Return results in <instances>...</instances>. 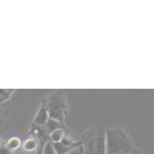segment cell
Listing matches in <instances>:
<instances>
[{
	"instance_id": "2",
	"label": "cell",
	"mask_w": 154,
	"mask_h": 154,
	"mask_svg": "<svg viewBox=\"0 0 154 154\" xmlns=\"http://www.w3.org/2000/svg\"><path fill=\"white\" fill-rule=\"evenodd\" d=\"M84 154H106L105 129L94 127L80 140Z\"/></svg>"
},
{
	"instance_id": "10",
	"label": "cell",
	"mask_w": 154,
	"mask_h": 154,
	"mask_svg": "<svg viewBox=\"0 0 154 154\" xmlns=\"http://www.w3.org/2000/svg\"><path fill=\"white\" fill-rule=\"evenodd\" d=\"M44 128L45 129V131H47L48 134H50L51 132H53L54 131L57 130V129H60V128H64L66 129L65 125L61 123L60 122L58 121H55V120H53V119H50L47 121V122L45 123V125L44 126Z\"/></svg>"
},
{
	"instance_id": "7",
	"label": "cell",
	"mask_w": 154,
	"mask_h": 154,
	"mask_svg": "<svg viewBox=\"0 0 154 154\" xmlns=\"http://www.w3.org/2000/svg\"><path fill=\"white\" fill-rule=\"evenodd\" d=\"M2 142L12 154H16L19 149H21L23 140L17 136H11L7 140H2Z\"/></svg>"
},
{
	"instance_id": "1",
	"label": "cell",
	"mask_w": 154,
	"mask_h": 154,
	"mask_svg": "<svg viewBox=\"0 0 154 154\" xmlns=\"http://www.w3.org/2000/svg\"><path fill=\"white\" fill-rule=\"evenodd\" d=\"M106 154H131L137 149L126 132L121 126L105 129Z\"/></svg>"
},
{
	"instance_id": "11",
	"label": "cell",
	"mask_w": 154,
	"mask_h": 154,
	"mask_svg": "<svg viewBox=\"0 0 154 154\" xmlns=\"http://www.w3.org/2000/svg\"><path fill=\"white\" fill-rule=\"evenodd\" d=\"M15 90H5V89H0V106L7 103L11 95L14 94Z\"/></svg>"
},
{
	"instance_id": "13",
	"label": "cell",
	"mask_w": 154,
	"mask_h": 154,
	"mask_svg": "<svg viewBox=\"0 0 154 154\" xmlns=\"http://www.w3.org/2000/svg\"><path fill=\"white\" fill-rule=\"evenodd\" d=\"M131 154H142V153H141L140 151H139L138 149H136L134 152H132V153H131Z\"/></svg>"
},
{
	"instance_id": "5",
	"label": "cell",
	"mask_w": 154,
	"mask_h": 154,
	"mask_svg": "<svg viewBox=\"0 0 154 154\" xmlns=\"http://www.w3.org/2000/svg\"><path fill=\"white\" fill-rule=\"evenodd\" d=\"M53 146L56 154H68L77 148H82V142L80 140H74L66 135L61 141L53 143Z\"/></svg>"
},
{
	"instance_id": "14",
	"label": "cell",
	"mask_w": 154,
	"mask_h": 154,
	"mask_svg": "<svg viewBox=\"0 0 154 154\" xmlns=\"http://www.w3.org/2000/svg\"><path fill=\"white\" fill-rule=\"evenodd\" d=\"M0 142H1V138H0Z\"/></svg>"
},
{
	"instance_id": "4",
	"label": "cell",
	"mask_w": 154,
	"mask_h": 154,
	"mask_svg": "<svg viewBox=\"0 0 154 154\" xmlns=\"http://www.w3.org/2000/svg\"><path fill=\"white\" fill-rule=\"evenodd\" d=\"M28 135L34 136L38 143V149L36 154H43V150L46 143L49 141V134L44 128V126H37L31 124L30 130L27 133Z\"/></svg>"
},
{
	"instance_id": "3",
	"label": "cell",
	"mask_w": 154,
	"mask_h": 154,
	"mask_svg": "<svg viewBox=\"0 0 154 154\" xmlns=\"http://www.w3.org/2000/svg\"><path fill=\"white\" fill-rule=\"evenodd\" d=\"M45 99L49 118L65 125L68 116V102L65 94L62 91H55Z\"/></svg>"
},
{
	"instance_id": "6",
	"label": "cell",
	"mask_w": 154,
	"mask_h": 154,
	"mask_svg": "<svg viewBox=\"0 0 154 154\" xmlns=\"http://www.w3.org/2000/svg\"><path fill=\"white\" fill-rule=\"evenodd\" d=\"M48 120H49V115H48L46 102H45V99H43L41 101L40 108L38 109L32 124L37 125V126H45Z\"/></svg>"
},
{
	"instance_id": "12",
	"label": "cell",
	"mask_w": 154,
	"mask_h": 154,
	"mask_svg": "<svg viewBox=\"0 0 154 154\" xmlns=\"http://www.w3.org/2000/svg\"><path fill=\"white\" fill-rule=\"evenodd\" d=\"M43 154H56L55 150L54 149L53 143L51 141H48L46 143V145L45 146L44 150H43Z\"/></svg>"
},
{
	"instance_id": "9",
	"label": "cell",
	"mask_w": 154,
	"mask_h": 154,
	"mask_svg": "<svg viewBox=\"0 0 154 154\" xmlns=\"http://www.w3.org/2000/svg\"><path fill=\"white\" fill-rule=\"evenodd\" d=\"M66 129L64 128H60L57 129L55 131H54L53 132H51L49 134V141H51L52 143H56L61 141L65 136H66Z\"/></svg>"
},
{
	"instance_id": "8",
	"label": "cell",
	"mask_w": 154,
	"mask_h": 154,
	"mask_svg": "<svg viewBox=\"0 0 154 154\" xmlns=\"http://www.w3.org/2000/svg\"><path fill=\"white\" fill-rule=\"evenodd\" d=\"M37 149H38V143H37L36 139L32 135L26 134L25 140L22 142L21 149L26 152H34V151L36 152Z\"/></svg>"
}]
</instances>
